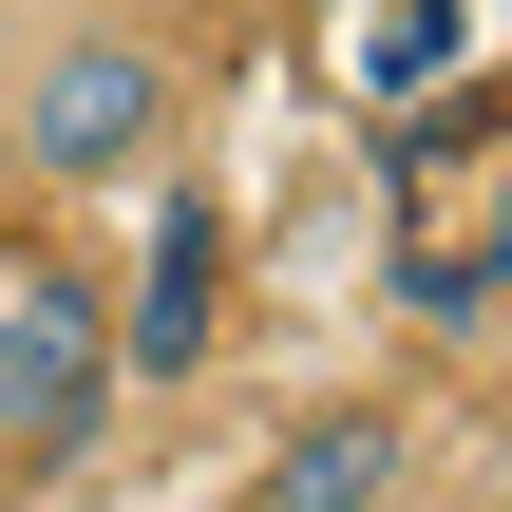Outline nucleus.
Returning a JSON list of instances; mask_svg holds the SVG:
<instances>
[{"mask_svg": "<svg viewBox=\"0 0 512 512\" xmlns=\"http://www.w3.org/2000/svg\"><path fill=\"white\" fill-rule=\"evenodd\" d=\"M114 285L76 247H0V475H76L114 437Z\"/></svg>", "mask_w": 512, "mask_h": 512, "instance_id": "obj_2", "label": "nucleus"}, {"mask_svg": "<svg viewBox=\"0 0 512 512\" xmlns=\"http://www.w3.org/2000/svg\"><path fill=\"white\" fill-rule=\"evenodd\" d=\"M190 152V57L133 0H38L0 38V171H38L57 209H133Z\"/></svg>", "mask_w": 512, "mask_h": 512, "instance_id": "obj_1", "label": "nucleus"}, {"mask_svg": "<svg viewBox=\"0 0 512 512\" xmlns=\"http://www.w3.org/2000/svg\"><path fill=\"white\" fill-rule=\"evenodd\" d=\"M456 57V0H380V76H437Z\"/></svg>", "mask_w": 512, "mask_h": 512, "instance_id": "obj_5", "label": "nucleus"}, {"mask_svg": "<svg viewBox=\"0 0 512 512\" xmlns=\"http://www.w3.org/2000/svg\"><path fill=\"white\" fill-rule=\"evenodd\" d=\"M266 512H418V418H399V399H323V418H285Z\"/></svg>", "mask_w": 512, "mask_h": 512, "instance_id": "obj_4", "label": "nucleus"}, {"mask_svg": "<svg viewBox=\"0 0 512 512\" xmlns=\"http://www.w3.org/2000/svg\"><path fill=\"white\" fill-rule=\"evenodd\" d=\"M475 266H494V304H512V133H494V171H475V228H456Z\"/></svg>", "mask_w": 512, "mask_h": 512, "instance_id": "obj_6", "label": "nucleus"}, {"mask_svg": "<svg viewBox=\"0 0 512 512\" xmlns=\"http://www.w3.org/2000/svg\"><path fill=\"white\" fill-rule=\"evenodd\" d=\"M228 361V190L209 171H152L133 190V285H114V380L171 399Z\"/></svg>", "mask_w": 512, "mask_h": 512, "instance_id": "obj_3", "label": "nucleus"}]
</instances>
